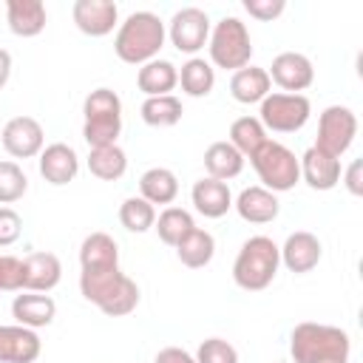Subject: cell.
Returning a JSON list of instances; mask_svg holds the SVG:
<instances>
[{
	"mask_svg": "<svg viewBox=\"0 0 363 363\" xmlns=\"http://www.w3.org/2000/svg\"><path fill=\"white\" fill-rule=\"evenodd\" d=\"M204 170H207L210 179L230 182L244 170V156L230 142H213L204 150Z\"/></svg>",
	"mask_w": 363,
	"mask_h": 363,
	"instance_id": "obj_26",
	"label": "cell"
},
{
	"mask_svg": "<svg viewBox=\"0 0 363 363\" xmlns=\"http://www.w3.org/2000/svg\"><path fill=\"white\" fill-rule=\"evenodd\" d=\"M88 170H91V176H96L102 182H116L128 170V156H125V150L119 145L94 147L88 153Z\"/></svg>",
	"mask_w": 363,
	"mask_h": 363,
	"instance_id": "obj_31",
	"label": "cell"
},
{
	"mask_svg": "<svg viewBox=\"0 0 363 363\" xmlns=\"http://www.w3.org/2000/svg\"><path fill=\"white\" fill-rule=\"evenodd\" d=\"M139 196L145 201H150L153 207L156 204H173L176 196H179V179L173 170L167 167H150L142 173L139 179Z\"/></svg>",
	"mask_w": 363,
	"mask_h": 363,
	"instance_id": "obj_25",
	"label": "cell"
},
{
	"mask_svg": "<svg viewBox=\"0 0 363 363\" xmlns=\"http://www.w3.org/2000/svg\"><path fill=\"white\" fill-rule=\"evenodd\" d=\"M233 207H235V213H238L244 221H250V224H269V221H275L278 213H281L278 196L269 193V190L261 187V184L244 187V190L238 193V199L233 201Z\"/></svg>",
	"mask_w": 363,
	"mask_h": 363,
	"instance_id": "obj_18",
	"label": "cell"
},
{
	"mask_svg": "<svg viewBox=\"0 0 363 363\" xmlns=\"http://www.w3.org/2000/svg\"><path fill=\"white\" fill-rule=\"evenodd\" d=\"M227 142L247 159V156H252L267 142V128L261 125L258 116H238L230 125V139Z\"/></svg>",
	"mask_w": 363,
	"mask_h": 363,
	"instance_id": "obj_32",
	"label": "cell"
},
{
	"mask_svg": "<svg viewBox=\"0 0 363 363\" xmlns=\"http://www.w3.org/2000/svg\"><path fill=\"white\" fill-rule=\"evenodd\" d=\"M71 17L82 34L105 37L119 26V6L113 0H77Z\"/></svg>",
	"mask_w": 363,
	"mask_h": 363,
	"instance_id": "obj_13",
	"label": "cell"
},
{
	"mask_svg": "<svg viewBox=\"0 0 363 363\" xmlns=\"http://www.w3.org/2000/svg\"><path fill=\"white\" fill-rule=\"evenodd\" d=\"M190 199H193V207L204 216V218H221L230 213L233 207V193L227 187V182H218V179H199L190 190Z\"/></svg>",
	"mask_w": 363,
	"mask_h": 363,
	"instance_id": "obj_21",
	"label": "cell"
},
{
	"mask_svg": "<svg viewBox=\"0 0 363 363\" xmlns=\"http://www.w3.org/2000/svg\"><path fill=\"white\" fill-rule=\"evenodd\" d=\"M11 318L20 326L37 332L40 326H48L57 318V303L45 292H26L23 289V295H14V301H11Z\"/></svg>",
	"mask_w": 363,
	"mask_h": 363,
	"instance_id": "obj_20",
	"label": "cell"
},
{
	"mask_svg": "<svg viewBox=\"0 0 363 363\" xmlns=\"http://www.w3.org/2000/svg\"><path fill=\"white\" fill-rule=\"evenodd\" d=\"M23 233V218L11 207H0V247H11Z\"/></svg>",
	"mask_w": 363,
	"mask_h": 363,
	"instance_id": "obj_39",
	"label": "cell"
},
{
	"mask_svg": "<svg viewBox=\"0 0 363 363\" xmlns=\"http://www.w3.org/2000/svg\"><path fill=\"white\" fill-rule=\"evenodd\" d=\"M164 40H167V28L159 14L133 11L119 23L113 37V51L128 65H145L159 57Z\"/></svg>",
	"mask_w": 363,
	"mask_h": 363,
	"instance_id": "obj_3",
	"label": "cell"
},
{
	"mask_svg": "<svg viewBox=\"0 0 363 363\" xmlns=\"http://www.w3.org/2000/svg\"><path fill=\"white\" fill-rule=\"evenodd\" d=\"M360 173H363V162H360V159H354V162L349 164V170L340 173V182L346 184V190H349L352 196H363V179H360Z\"/></svg>",
	"mask_w": 363,
	"mask_h": 363,
	"instance_id": "obj_40",
	"label": "cell"
},
{
	"mask_svg": "<svg viewBox=\"0 0 363 363\" xmlns=\"http://www.w3.org/2000/svg\"><path fill=\"white\" fill-rule=\"evenodd\" d=\"M82 139L88 147H111L122 133V99L111 88H94L82 102Z\"/></svg>",
	"mask_w": 363,
	"mask_h": 363,
	"instance_id": "obj_5",
	"label": "cell"
},
{
	"mask_svg": "<svg viewBox=\"0 0 363 363\" xmlns=\"http://www.w3.org/2000/svg\"><path fill=\"white\" fill-rule=\"evenodd\" d=\"M136 85L145 96H164V94H173V88L179 85V68L170 62V60H150L145 65H139V74H136Z\"/></svg>",
	"mask_w": 363,
	"mask_h": 363,
	"instance_id": "obj_24",
	"label": "cell"
},
{
	"mask_svg": "<svg viewBox=\"0 0 363 363\" xmlns=\"http://www.w3.org/2000/svg\"><path fill=\"white\" fill-rule=\"evenodd\" d=\"M357 136V116L346 105H329L318 119V139L315 147L340 159Z\"/></svg>",
	"mask_w": 363,
	"mask_h": 363,
	"instance_id": "obj_9",
	"label": "cell"
},
{
	"mask_svg": "<svg viewBox=\"0 0 363 363\" xmlns=\"http://www.w3.org/2000/svg\"><path fill=\"white\" fill-rule=\"evenodd\" d=\"M43 352V340L34 329L20 323H0V363H34Z\"/></svg>",
	"mask_w": 363,
	"mask_h": 363,
	"instance_id": "obj_16",
	"label": "cell"
},
{
	"mask_svg": "<svg viewBox=\"0 0 363 363\" xmlns=\"http://www.w3.org/2000/svg\"><path fill=\"white\" fill-rule=\"evenodd\" d=\"M28 190V179L17 162H0V204H11L23 199Z\"/></svg>",
	"mask_w": 363,
	"mask_h": 363,
	"instance_id": "obj_35",
	"label": "cell"
},
{
	"mask_svg": "<svg viewBox=\"0 0 363 363\" xmlns=\"http://www.w3.org/2000/svg\"><path fill=\"white\" fill-rule=\"evenodd\" d=\"M37 162H40V176H43L48 184H54V187H62V184L74 182L77 173H79V156H77V150H74L71 145H65V142L45 145Z\"/></svg>",
	"mask_w": 363,
	"mask_h": 363,
	"instance_id": "obj_15",
	"label": "cell"
},
{
	"mask_svg": "<svg viewBox=\"0 0 363 363\" xmlns=\"http://www.w3.org/2000/svg\"><path fill=\"white\" fill-rule=\"evenodd\" d=\"M156 233H159V238L167 244V247H176L193 227H196V221H193V216L187 213V210H182V207H164L159 216H156Z\"/></svg>",
	"mask_w": 363,
	"mask_h": 363,
	"instance_id": "obj_33",
	"label": "cell"
},
{
	"mask_svg": "<svg viewBox=\"0 0 363 363\" xmlns=\"http://www.w3.org/2000/svg\"><path fill=\"white\" fill-rule=\"evenodd\" d=\"M79 292L108 318H125L139 306V286L116 267H94L79 272Z\"/></svg>",
	"mask_w": 363,
	"mask_h": 363,
	"instance_id": "obj_1",
	"label": "cell"
},
{
	"mask_svg": "<svg viewBox=\"0 0 363 363\" xmlns=\"http://www.w3.org/2000/svg\"><path fill=\"white\" fill-rule=\"evenodd\" d=\"M286 3L284 0H244V11L261 23H272L284 14Z\"/></svg>",
	"mask_w": 363,
	"mask_h": 363,
	"instance_id": "obj_38",
	"label": "cell"
},
{
	"mask_svg": "<svg viewBox=\"0 0 363 363\" xmlns=\"http://www.w3.org/2000/svg\"><path fill=\"white\" fill-rule=\"evenodd\" d=\"M62 278V264L54 252H31L23 258V289L51 292Z\"/></svg>",
	"mask_w": 363,
	"mask_h": 363,
	"instance_id": "obj_19",
	"label": "cell"
},
{
	"mask_svg": "<svg viewBox=\"0 0 363 363\" xmlns=\"http://www.w3.org/2000/svg\"><path fill=\"white\" fill-rule=\"evenodd\" d=\"M153 363H196V357L182 346H164L156 352Z\"/></svg>",
	"mask_w": 363,
	"mask_h": 363,
	"instance_id": "obj_41",
	"label": "cell"
},
{
	"mask_svg": "<svg viewBox=\"0 0 363 363\" xmlns=\"http://www.w3.org/2000/svg\"><path fill=\"white\" fill-rule=\"evenodd\" d=\"M298 164H301V179H303L312 190H320V193L337 187L340 173H343L340 159H335V156L318 150L315 145L303 150V156L298 159Z\"/></svg>",
	"mask_w": 363,
	"mask_h": 363,
	"instance_id": "obj_17",
	"label": "cell"
},
{
	"mask_svg": "<svg viewBox=\"0 0 363 363\" xmlns=\"http://www.w3.org/2000/svg\"><path fill=\"white\" fill-rule=\"evenodd\" d=\"M0 142L14 159H34L45 147V130L34 116H14L6 122Z\"/></svg>",
	"mask_w": 363,
	"mask_h": 363,
	"instance_id": "obj_11",
	"label": "cell"
},
{
	"mask_svg": "<svg viewBox=\"0 0 363 363\" xmlns=\"http://www.w3.org/2000/svg\"><path fill=\"white\" fill-rule=\"evenodd\" d=\"M196 363H238V352L224 337H207L196 349Z\"/></svg>",
	"mask_w": 363,
	"mask_h": 363,
	"instance_id": "obj_36",
	"label": "cell"
},
{
	"mask_svg": "<svg viewBox=\"0 0 363 363\" xmlns=\"http://www.w3.org/2000/svg\"><path fill=\"white\" fill-rule=\"evenodd\" d=\"M139 113H142V122L150 128H173L182 119L184 108L179 96L164 94V96H145Z\"/></svg>",
	"mask_w": 363,
	"mask_h": 363,
	"instance_id": "obj_30",
	"label": "cell"
},
{
	"mask_svg": "<svg viewBox=\"0 0 363 363\" xmlns=\"http://www.w3.org/2000/svg\"><path fill=\"white\" fill-rule=\"evenodd\" d=\"M250 164L252 170L258 173V182L261 187H267L269 193H286L292 190L298 182H301V164H298V156L275 142V139H267L252 156H250Z\"/></svg>",
	"mask_w": 363,
	"mask_h": 363,
	"instance_id": "obj_7",
	"label": "cell"
},
{
	"mask_svg": "<svg viewBox=\"0 0 363 363\" xmlns=\"http://www.w3.org/2000/svg\"><path fill=\"white\" fill-rule=\"evenodd\" d=\"M179 85L187 96L201 99L216 88V68L204 60V57H190L182 68H179Z\"/></svg>",
	"mask_w": 363,
	"mask_h": 363,
	"instance_id": "obj_28",
	"label": "cell"
},
{
	"mask_svg": "<svg viewBox=\"0 0 363 363\" xmlns=\"http://www.w3.org/2000/svg\"><path fill=\"white\" fill-rule=\"evenodd\" d=\"M207 51H210V65H216V68L238 71V68L250 65L252 40H250L247 23H241L238 17H221L210 28Z\"/></svg>",
	"mask_w": 363,
	"mask_h": 363,
	"instance_id": "obj_6",
	"label": "cell"
},
{
	"mask_svg": "<svg viewBox=\"0 0 363 363\" xmlns=\"http://www.w3.org/2000/svg\"><path fill=\"white\" fill-rule=\"evenodd\" d=\"M167 37H170V43H173L176 51L196 57L207 45V40H210V17H207V11L204 9H196V6L179 9L170 17Z\"/></svg>",
	"mask_w": 363,
	"mask_h": 363,
	"instance_id": "obj_10",
	"label": "cell"
},
{
	"mask_svg": "<svg viewBox=\"0 0 363 363\" xmlns=\"http://www.w3.org/2000/svg\"><path fill=\"white\" fill-rule=\"evenodd\" d=\"M230 94H233L235 102L252 105V102H261L267 94H272V79H269L267 68L244 65V68L233 71V77H230Z\"/></svg>",
	"mask_w": 363,
	"mask_h": 363,
	"instance_id": "obj_23",
	"label": "cell"
},
{
	"mask_svg": "<svg viewBox=\"0 0 363 363\" xmlns=\"http://www.w3.org/2000/svg\"><path fill=\"white\" fill-rule=\"evenodd\" d=\"M269 79L284 91V94H301L315 82V68L312 60L301 51H284L272 60L269 65Z\"/></svg>",
	"mask_w": 363,
	"mask_h": 363,
	"instance_id": "obj_12",
	"label": "cell"
},
{
	"mask_svg": "<svg viewBox=\"0 0 363 363\" xmlns=\"http://www.w3.org/2000/svg\"><path fill=\"white\" fill-rule=\"evenodd\" d=\"M281 252V264L295 272V275H303V272H312L318 264H320V255H323V247L318 241L315 233L309 230H298V233H289L284 247H278Z\"/></svg>",
	"mask_w": 363,
	"mask_h": 363,
	"instance_id": "obj_14",
	"label": "cell"
},
{
	"mask_svg": "<svg viewBox=\"0 0 363 363\" xmlns=\"http://www.w3.org/2000/svg\"><path fill=\"white\" fill-rule=\"evenodd\" d=\"M0 292H23V258L0 255Z\"/></svg>",
	"mask_w": 363,
	"mask_h": 363,
	"instance_id": "obj_37",
	"label": "cell"
},
{
	"mask_svg": "<svg viewBox=\"0 0 363 363\" xmlns=\"http://www.w3.org/2000/svg\"><path fill=\"white\" fill-rule=\"evenodd\" d=\"M289 354L295 363H349L352 337L340 326L303 320L289 335Z\"/></svg>",
	"mask_w": 363,
	"mask_h": 363,
	"instance_id": "obj_2",
	"label": "cell"
},
{
	"mask_svg": "<svg viewBox=\"0 0 363 363\" xmlns=\"http://www.w3.org/2000/svg\"><path fill=\"white\" fill-rule=\"evenodd\" d=\"M258 119L267 130H275V133H295L301 130L309 116H312V102L309 96L303 94H284V91H275V94H267L261 102H258Z\"/></svg>",
	"mask_w": 363,
	"mask_h": 363,
	"instance_id": "obj_8",
	"label": "cell"
},
{
	"mask_svg": "<svg viewBox=\"0 0 363 363\" xmlns=\"http://www.w3.org/2000/svg\"><path fill=\"white\" fill-rule=\"evenodd\" d=\"M45 3L43 0H9L6 3V23L17 37H37L45 28Z\"/></svg>",
	"mask_w": 363,
	"mask_h": 363,
	"instance_id": "obj_22",
	"label": "cell"
},
{
	"mask_svg": "<svg viewBox=\"0 0 363 363\" xmlns=\"http://www.w3.org/2000/svg\"><path fill=\"white\" fill-rule=\"evenodd\" d=\"M79 264H82V269L116 267L119 264V244L108 233H91L79 244Z\"/></svg>",
	"mask_w": 363,
	"mask_h": 363,
	"instance_id": "obj_29",
	"label": "cell"
},
{
	"mask_svg": "<svg viewBox=\"0 0 363 363\" xmlns=\"http://www.w3.org/2000/svg\"><path fill=\"white\" fill-rule=\"evenodd\" d=\"M278 267H281L278 244L269 235H252L241 244L235 255L233 281L247 292H261L275 281Z\"/></svg>",
	"mask_w": 363,
	"mask_h": 363,
	"instance_id": "obj_4",
	"label": "cell"
},
{
	"mask_svg": "<svg viewBox=\"0 0 363 363\" xmlns=\"http://www.w3.org/2000/svg\"><path fill=\"white\" fill-rule=\"evenodd\" d=\"M119 221L128 233H147L156 224V207L142 196H130L119 207Z\"/></svg>",
	"mask_w": 363,
	"mask_h": 363,
	"instance_id": "obj_34",
	"label": "cell"
},
{
	"mask_svg": "<svg viewBox=\"0 0 363 363\" xmlns=\"http://www.w3.org/2000/svg\"><path fill=\"white\" fill-rule=\"evenodd\" d=\"M176 255H179V261H182L184 267L201 269V267H207V264L213 261V255H216V238H213L207 230L193 227V230L176 244Z\"/></svg>",
	"mask_w": 363,
	"mask_h": 363,
	"instance_id": "obj_27",
	"label": "cell"
},
{
	"mask_svg": "<svg viewBox=\"0 0 363 363\" xmlns=\"http://www.w3.org/2000/svg\"><path fill=\"white\" fill-rule=\"evenodd\" d=\"M9 77H11V54L6 48H0V91L6 88Z\"/></svg>",
	"mask_w": 363,
	"mask_h": 363,
	"instance_id": "obj_42",
	"label": "cell"
}]
</instances>
